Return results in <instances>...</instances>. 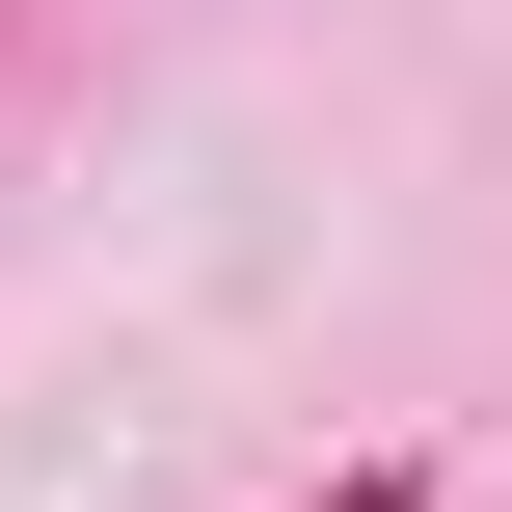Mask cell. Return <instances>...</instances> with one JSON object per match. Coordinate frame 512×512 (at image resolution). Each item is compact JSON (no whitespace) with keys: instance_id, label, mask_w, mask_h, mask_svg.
Segmentation results:
<instances>
[{"instance_id":"6da1fadb","label":"cell","mask_w":512,"mask_h":512,"mask_svg":"<svg viewBox=\"0 0 512 512\" xmlns=\"http://www.w3.org/2000/svg\"><path fill=\"white\" fill-rule=\"evenodd\" d=\"M297 512H432V459H351V486H297Z\"/></svg>"}]
</instances>
